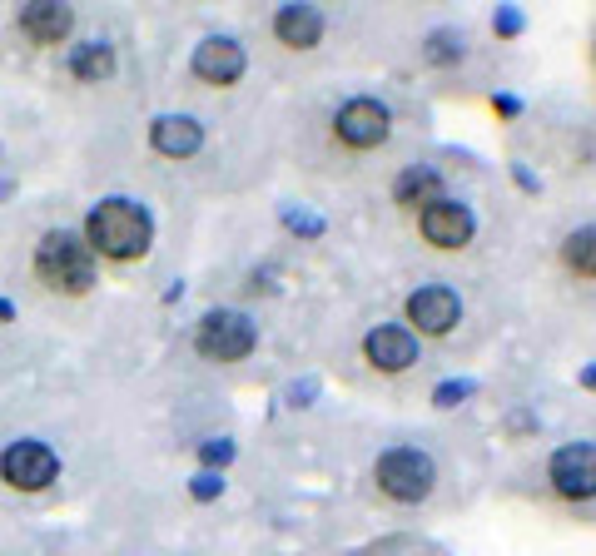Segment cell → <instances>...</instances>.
I'll use <instances>...</instances> for the list:
<instances>
[{
  "mask_svg": "<svg viewBox=\"0 0 596 556\" xmlns=\"http://www.w3.org/2000/svg\"><path fill=\"white\" fill-rule=\"evenodd\" d=\"M363 358L378 368V373H403L418 363V333L403 328V323H383L363 338Z\"/></svg>",
  "mask_w": 596,
  "mask_h": 556,
  "instance_id": "obj_10",
  "label": "cell"
},
{
  "mask_svg": "<svg viewBox=\"0 0 596 556\" xmlns=\"http://www.w3.org/2000/svg\"><path fill=\"white\" fill-rule=\"evenodd\" d=\"M70 75L85 80V85H105V80L115 75V45H105V40H85V45H75V55H70Z\"/></svg>",
  "mask_w": 596,
  "mask_h": 556,
  "instance_id": "obj_16",
  "label": "cell"
},
{
  "mask_svg": "<svg viewBox=\"0 0 596 556\" xmlns=\"http://www.w3.org/2000/svg\"><path fill=\"white\" fill-rule=\"evenodd\" d=\"M562 254H567V269H572V274L592 278L596 274V229H592V224H582V229L567 239V249H562Z\"/></svg>",
  "mask_w": 596,
  "mask_h": 556,
  "instance_id": "obj_17",
  "label": "cell"
},
{
  "mask_svg": "<svg viewBox=\"0 0 596 556\" xmlns=\"http://www.w3.org/2000/svg\"><path fill=\"white\" fill-rule=\"evenodd\" d=\"M95 259H115V264H135L145 259L149 244H154V219H149L145 204L115 194V199H100L90 214H85V234Z\"/></svg>",
  "mask_w": 596,
  "mask_h": 556,
  "instance_id": "obj_1",
  "label": "cell"
},
{
  "mask_svg": "<svg viewBox=\"0 0 596 556\" xmlns=\"http://www.w3.org/2000/svg\"><path fill=\"white\" fill-rule=\"evenodd\" d=\"M199 462H204V472H224L234 462V442L229 437H204L199 442Z\"/></svg>",
  "mask_w": 596,
  "mask_h": 556,
  "instance_id": "obj_19",
  "label": "cell"
},
{
  "mask_svg": "<svg viewBox=\"0 0 596 556\" xmlns=\"http://www.w3.org/2000/svg\"><path fill=\"white\" fill-rule=\"evenodd\" d=\"M467 398H472V383H467V378H447V383L433 388V403H438V408H457V403H467Z\"/></svg>",
  "mask_w": 596,
  "mask_h": 556,
  "instance_id": "obj_22",
  "label": "cell"
},
{
  "mask_svg": "<svg viewBox=\"0 0 596 556\" xmlns=\"http://www.w3.org/2000/svg\"><path fill=\"white\" fill-rule=\"evenodd\" d=\"M492 110H497L502 120H517V115H522V100H517V95H497V100H492Z\"/></svg>",
  "mask_w": 596,
  "mask_h": 556,
  "instance_id": "obj_24",
  "label": "cell"
},
{
  "mask_svg": "<svg viewBox=\"0 0 596 556\" xmlns=\"http://www.w3.org/2000/svg\"><path fill=\"white\" fill-rule=\"evenodd\" d=\"M35 274L45 278L55 293H90L95 288V254L80 234L50 229L35 244Z\"/></svg>",
  "mask_w": 596,
  "mask_h": 556,
  "instance_id": "obj_2",
  "label": "cell"
},
{
  "mask_svg": "<svg viewBox=\"0 0 596 556\" xmlns=\"http://www.w3.org/2000/svg\"><path fill=\"white\" fill-rule=\"evenodd\" d=\"M194 348H199L209 363H239V358H249V353L259 348V328H254V318L239 313V308H214V313L199 318Z\"/></svg>",
  "mask_w": 596,
  "mask_h": 556,
  "instance_id": "obj_3",
  "label": "cell"
},
{
  "mask_svg": "<svg viewBox=\"0 0 596 556\" xmlns=\"http://www.w3.org/2000/svg\"><path fill=\"white\" fill-rule=\"evenodd\" d=\"M512 174H517V184H522V189H527V194H537V189H542V184H537V179H532V174H527V169H522V164H512Z\"/></svg>",
  "mask_w": 596,
  "mask_h": 556,
  "instance_id": "obj_26",
  "label": "cell"
},
{
  "mask_svg": "<svg viewBox=\"0 0 596 556\" xmlns=\"http://www.w3.org/2000/svg\"><path fill=\"white\" fill-rule=\"evenodd\" d=\"M462 55H467V40H462V30H447V25L433 30L428 45H423V60H428V65H457Z\"/></svg>",
  "mask_w": 596,
  "mask_h": 556,
  "instance_id": "obj_18",
  "label": "cell"
},
{
  "mask_svg": "<svg viewBox=\"0 0 596 556\" xmlns=\"http://www.w3.org/2000/svg\"><path fill=\"white\" fill-rule=\"evenodd\" d=\"M244 65H249L244 60V45L229 40V35H209V40L194 45V75L204 85H234L244 75Z\"/></svg>",
  "mask_w": 596,
  "mask_h": 556,
  "instance_id": "obj_11",
  "label": "cell"
},
{
  "mask_svg": "<svg viewBox=\"0 0 596 556\" xmlns=\"http://www.w3.org/2000/svg\"><path fill=\"white\" fill-rule=\"evenodd\" d=\"M333 130H338V139H343L348 149H378L383 139L393 135V115H388V105H383V100L358 95V100H348V105L338 110Z\"/></svg>",
  "mask_w": 596,
  "mask_h": 556,
  "instance_id": "obj_6",
  "label": "cell"
},
{
  "mask_svg": "<svg viewBox=\"0 0 596 556\" xmlns=\"http://www.w3.org/2000/svg\"><path fill=\"white\" fill-rule=\"evenodd\" d=\"M373 477H378V487L393 497V502H428L433 497V482H438V467H433V457L423 452V447H388L383 457H378V467H373Z\"/></svg>",
  "mask_w": 596,
  "mask_h": 556,
  "instance_id": "obj_4",
  "label": "cell"
},
{
  "mask_svg": "<svg viewBox=\"0 0 596 556\" xmlns=\"http://www.w3.org/2000/svg\"><path fill=\"white\" fill-rule=\"evenodd\" d=\"M423 239L433 244V249H467L472 244V234H477V219H472V209L462 204V199H438V204H428L423 209Z\"/></svg>",
  "mask_w": 596,
  "mask_h": 556,
  "instance_id": "obj_7",
  "label": "cell"
},
{
  "mask_svg": "<svg viewBox=\"0 0 596 556\" xmlns=\"http://www.w3.org/2000/svg\"><path fill=\"white\" fill-rule=\"evenodd\" d=\"M492 30H497L502 40H517V35L527 30V15H522L517 5H497V15H492Z\"/></svg>",
  "mask_w": 596,
  "mask_h": 556,
  "instance_id": "obj_21",
  "label": "cell"
},
{
  "mask_svg": "<svg viewBox=\"0 0 596 556\" xmlns=\"http://www.w3.org/2000/svg\"><path fill=\"white\" fill-rule=\"evenodd\" d=\"M274 35H279L289 50H313V45L323 40V15H318L313 5H279Z\"/></svg>",
  "mask_w": 596,
  "mask_h": 556,
  "instance_id": "obj_14",
  "label": "cell"
},
{
  "mask_svg": "<svg viewBox=\"0 0 596 556\" xmlns=\"http://www.w3.org/2000/svg\"><path fill=\"white\" fill-rule=\"evenodd\" d=\"M284 229L298 239H323V219L308 214V209H284Z\"/></svg>",
  "mask_w": 596,
  "mask_h": 556,
  "instance_id": "obj_20",
  "label": "cell"
},
{
  "mask_svg": "<svg viewBox=\"0 0 596 556\" xmlns=\"http://www.w3.org/2000/svg\"><path fill=\"white\" fill-rule=\"evenodd\" d=\"M408 323H418V333L443 338V333H452L462 323V298L447 283H428V288L408 293Z\"/></svg>",
  "mask_w": 596,
  "mask_h": 556,
  "instance_id": "obj_8",
  "label": "cell"
},
{
  "mask_svg": "<svg viewBox=\"0 0 596 556\" xmlns=\"http://www.w3.org/2000/svg\"><path fill=\"white\" fill-rule=\"evenodd\" d=\"M438 199H443V174L433 164H408L393 184V204H403V209H428Z\"/></svg>",
  "mask_w": 596,
  "mask_h": 556,
  "instance_id": "obj_15",
  "label": "cell"
},
{
  "mask_svg": "<svg viewBox=\"0 0 596 556\" xmlns=\"http://www.w3.org/2000/svg\"><path fill=\"white\" fill-rule=\"evenodd\" d=\"M0 477H5L15 492H40V487H50V482L60 477V457H55V447H45V442H35V437H20V442L5 447Z\"/></svg>",
  "mask_w": 596,
  "mask_h": 556,
  "instance_id": "obj_5",
  "label": "cell"
},
{
  "mask_svg": "<svg viewBox=\"0 0 596 556\" xmlns=\"http://www.w3.org/2000/svg\"><path fill=\"white\" fill-rule=\"evenodd\" d=\"M149 144L164 154V159H189L204 149V125L189 120V115H159L149 125Z\"/></svg>",
  "mask_w": 596,
  "mask_h": 556,
  "instance_id": "obj_13",
  "label": "cell"
},
{
  "mask_svg": "<svg viewBox=\"0 0 596 556\" xmlns=\"http://www.w3.org/2000/svg\"><path fill=\"white\" fill-rule=\"evenodd\" d=\"M552 487L572 502H592L596 492V447L592 442H572L552 457Z\"/></svg>",
  "mask_w": 596,
  "mask_h": 556,
  "instance_id": "obj_9",
  "label": "cell"
},
{
  "mask_svg": "<svg viewBox=\"0 0 596 556\" xmlns=\"http://www.w3.org/2000/svg\"><path fill=\"white\" fill-rule=\"evenodd\" d=\"M189 497H194V502H214V497H224V477H219V472H199V477L189 482Z\"/></svg>",
  "mask_w": 596,
  "mask_h": 556,
  "instance_id": "obj_23",
  "label": "cell"
},
{
  "mask_svg": "<svg viewBox=\"0 0 596 556\" xmlns=\"http://www.w3.org/2000/svg\"><path fill=\"white\" fill-rule=\"evenodd\" d=\"M15 25H20V35H30L35 45H60V40L75 30V10H70V5H55V0H35V5H20Z\"/></svg>",
  "mask_w": 596,
  "mask_h": 556,
  "instance_id": "obj_12",
  "label": "cell"
},
{
  "mask_svg": "<svg viewBox=\"0 0 596 556\" xmlns=\"http://www.w3.org/2000/svg\"><path fill=\"white\" fill-rule=\"evenodd\" d=\"M313 393H318V383H313V378H303V383L289 388V403H294V408H308V398H313Z\"/></svg>",
  "mask_w": 596,
  "mask_h": 556,
  "instance_id": "obj_25",
  "label": "cell"
},
{
  "mask_svg": "<svg viewBox=\"0 0 596 556\" xmlns=\"http://www.w3.org/2000/svg\"><path fill=\"white\" fill-rule=\"evenodd\" d=\"M10 318H15V303H10V298H0V323H10Z\"/></svg>",
  "mask_w": 596,
  "mask_h": 556,
  "instance_id": "obj_27",
  "label": "cell"
}]
</instances>
